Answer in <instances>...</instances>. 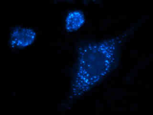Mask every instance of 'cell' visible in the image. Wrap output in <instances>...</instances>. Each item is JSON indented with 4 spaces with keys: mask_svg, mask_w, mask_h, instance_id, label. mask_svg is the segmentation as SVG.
Instances as JSON below:
<instances>
[{
    "mask_svg": "<svg viewBox=\"0 0 153 115\" xmlns=\"http://www.w3.org/2000/svg\"><path fill=\"white\" fill-rule=\"evenodd\" d=\"M36 38V34L32 29L16 27L12 29L10 34V45L13 49H23L32 44Z\"/></svg>",
    "mask_w": 153,
    "mask_h": 115,
    "instance_id": "cell-1",
    "label": "cell"
},
{
    "mask_svg": "<svg viewBox=\"0 0 153 115\" xmlns=\"http://www.w3.org/2000/svg\"><path fill=\"white\" fill-rule=\"evenodd\" d=\"M85 22V16L82 12L73 11L68 13L65 21V28L69 32L75 31L81 27Z\"/></svg>",
    "mask_w": 153,
    "mask_h": 115,
    "instance_id": "cell-2",
    "label": "cell"
}]
</instances>
